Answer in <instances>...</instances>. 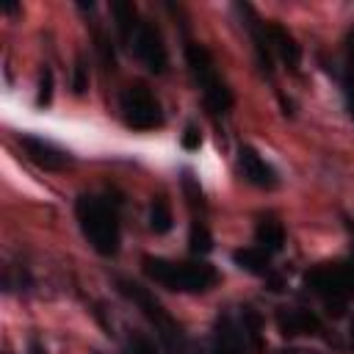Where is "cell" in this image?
Segmentation results:
<instances>
[{
	"instance_id": "6da1fadb",
	"label": "cell",
	"mask_w": 354,
	"mask_h": 354,
	"mask_svg": "<svg viewBox=\"0 0 354 354\" xmlns=\"http://www.w3.org/2000/svg\"><path fill=\"white\" fill-rule=\"evenodd\" d=\"M77 224L94 252L111 257L119 252V210L108 196L83 194L75 202Z\"/></svg>"
},
{
	"instance_id": "7a4b0ae2",
	"label": "cell",
	"mask_w": 354,
	"mask_h": 354,
	"mask_svg": "<svg viewBox=\"0 0 354 354\" xmlns=\"http://www.w3.org/2000/svg\"><path fill=\"white\" fill-rule=\"evenodd\" d=\"M141 268L152 282L180 293H205L218 279L216 268L205 260H166L147 254L141 257Z\"/></svg>"
},
{
	"instance_id": "3957f363",
	"label": "cell",
	"mask_w": 354,
	"mask_h": 354,
	"mask_svg": "<svg viewBox=\"0 0 354 354\" xmlns=\"http://www.w3.org/2000/svg\"><path fill=\"white\" fill-rule=\"evenodd\" d=\"M185 61H188V69H191L196 86L202 88V97H205V105L210 108V113H227L232 108V91H230L227 80L218 75L210 50L199 41H188Z\"/></svg>"
},
{
	"instance_id": "277c9868",
	"label": "cell",
	"mask_w": 354,
	"mask_h": 354,
	"mask_svg": "<svg viewBox=\"0 0 354 354\" xmlns=\"http://www.w3.org/2000/svg\"><path fill=\"white\" fill-rule=\"evenodd\" d=\"M116 285H119V293L127 296L133 304H138L141 313L152 321V326L158 329V337L163 340L166 351H169V354H183V351H185V332H183V326L160 307V301H158L147 288H141V285L133 282V279H116Z\"/></svg>"
},
{
	"instance_id": "5b68a950",
	"label": "cell",
	"mask_w": 354,
	"mask_h": 354,
	"mask_svg": "<svg viewBox=\"0 0 354 354\" xmlns=\"http://www.w3.org/2000/svg\"><path fill=\"white\" fill-rule=\"evenodd\" d=\"M304 285L326 301L346 304L354 299V260H335L315 266L304 274Z\"/></svg>"
},
{
	"instance_id": "8992f818",
	"label": "cell",
	"mask_w": 354,
	"mask_h": 354,
	"mask_svg": "<svg viewBox=\"0 0 354 354\" xmlns=\"http://www.w3.org/2000/svg\"><path fill=\"white\" fill-rule=\"evenodd\" d=\"M119 111L127 127L133 130H155L163 124V111L158 97L144 83H130L119 97Z\"/></svg>"
},
{
	"instance_id": "52a82bcc",
	"label": "cell",
	"mask_w": 354,
	"mask_h": 354,
	"mask_svg": "<svg viewBox=\"0 0 354 354\" xmlns=\"http://www.w3.org/2000/svg\"><path fill=\"white\" fill-rule=\"evenodd\" d=\"M133 47V53L138 55V61H144V66L155 75H163L166 66H169V53H166V44H163V36L160 30L152 25V22H141L138 30L133 33V39L127 41Z\"/></svg>"
},
{
	"instance_id": "ba28073f",
	"label": "cell",
	"mask_w": 354,
	"mask_h": 354,
	"mask_svg": "<svg viewBox=\"0 0 354 354\" xmlns=\"http://www.w3.org/2000/svg\"><path fill=\"white\" fill-rule=\"evenodd\" d=\"M19 147H22V152L28 155V160H33V163H36L39 169H44V171L66 169L69 160H72L66 149H61L58 144L41 138V136H22V138H19Z\"/></svg>"
},
{
	"instance_id": "9c48e42d",
	"label": "cell",
	"mask_w": 354,
	"mask_h": 354,
	"mask_svg": "<svg viewBox=\"0 0 354 354\" xmlns=\"http://www.w3.org/2000/svg\"><path fill=\"white\" fill-rule=\"evenodd\" d=\"M238 171L243 174L246 183L257 185V188H274L279 183L274 166L249 144H241L238 147Z\"/></svg>"
},
{
	"instance_id": "30bf717a",
	"label": "cell",
	"mask_w": 354,
	"mask_h": 354,
	"mask_svg": "<svg viewBox=\"0 0 354 354\" xmlns=\"http://www.w3.org/2000/svg\"><path fill=\"white\" fill-rule=\"evenodd\" d=\"M277 326L282 335L296 337V335H321L324 324L313 310L304 307H282L277 313Z\"/></svg>"
},
{
	"instance_id": "8fae6325",
	"label": "cell",
	"mask_w": 354,
	"mask_h": 354,
	"mask_svg": "<svg viewBox=\"0 0 354 354\" xmlns=\"http://www.w3.org/2000/svg\"><path fill=\"white\" fill-rule=\"evenodd\" d=\"M243 340L246 335L232 321V315H218L213 326V346L202 348L199 354H243Z\"/></svg>"
},
{
	"instance_id": "7c38bea8",
	"label": "cell",
	"mask_w": 354,
	"mask_h": 354,
	"mask_svg": "<svg viewBox=\"0 0 354 354\" xmlns=\"http://www.w3.org/2000/svg\"><path fill=\"white\" fill-rule=\"evenodd\" d=\"M260 30H263V39H266L271 55L277 53L290 69H296L299 61H301V50H299V44H296V39L288 33V28H282L279 22H263Z\"/></svg>"
},
{
	"instance_id": "4fadbf2b",
	"label": "cell",
	"mask_w": 354,
	"mask_h": 354,
	"mask_svg": "<svg viewBox=\"0 0 354 354\" xmlns=\"http://www.w3.org/2000/svg\"><path fill=\"white\" fill-rule=\"evenodd\" d=\"M254 238H257V246L263 252H279L282 243H285V227L274 218V216H263L254 227Z\"/></svg>"
},
{
	"instance_id": "5bb4252c",
	"label": "cell",
	"mask_w": 354,
	"mask_h": 354,
	"mask_svg": "<svg viewBox=\"0 0 354 354\" xmlns=\"http://www.w3.org/2000/svg\"><path fill=\"white\" fill-rule=\"evenodd\" d=\"M232 260L238 268L249 271V274H257V277H266L271 271V263H268V252H263L260 246H246V249H235L232 252Z\"/></svg>"
},
{
	"instance_id": "9a60e30c",
	"label": "cell",
	"mask_w": 354,
	"mask_h": 354,
	"mask_svg": "<svg viewBox=\"0 0 354 354\" xmlns=\"http://www.w3.org/2000/svg\"><path fill=\"white\" fill-rule=\"evenodd\" d=\"M111 14H113V19H116V30H119V36H122L124 41H130L133 33H136L138 25H141L136 6H133V3H113V6H111Z\"/></svg>"
},
{
	"instance_id": "2e32d148",
	"label": "cell",
	"mask_w": 354,
	"mask_h": 354,
	"mask_svg": "<svg viewBox=\"0 0 354 354\" xmlns=\"http://www.w3.org/2000/svg\"><path fill=\"white\" fill-rule=\"evenodd\" d=\"M171 207H169V202L163 199V196H158L155 202H152V207H149V230L152 232H158V235H163V232H169L171 230Z\"/></svg>"
},
{
	"instance_id": "e0dca14e",
	"label": "cell",
	"mask_w": 354,
	"mask_h": 354,
	"mask_svg": "<svg viewBox=\"0 0 354 354\" xmlns=\"http://www.w3.org/2000/svg\"><path fill=\"white\" fill-rule=\"evenodd\" d=\"M188 243H191V252H196V254H205V252H210V246H213L210 230H207L202 221H194V224H191V235H188Z\"/></svg>"
},
{
	"instance_id": "ac0fdd59",
	"label": "cell",
	"mask_w": 354,
	"mask_h": 354,
	"mask_svg": "<svg viewBox=\"0 0 354 354\" xmlns=\"http://www.w3.org/2000/svg\"><path fill=\"white\" fill-rule=\"evenodd\" d=\"M124 354H158V346L147 335H133L124 346Z\"/></svg>"
},
{
	"instance_id": "d6986e66",
	"label": "cell",
	"mask_w": 354,
	"mask_h": 354,
	"mask_svg": "<svg viewBox=\"0 0 354 354\" xmlns=\"http://www.w3.org/2000/svg\"><path fill=\"white\" fill-rule=\"evenodd\" d=\"M53 97V72L44 69L41 72V83H39V105H47Z\"/></svg>"
},
{
	"instance_id": "ffe728a7",
	"label": "cell",
	"mask_w": 354,
	"mask_h": 354,
	"mask_svg": "<svg viewBox=\"0 0 354 354\" xmlns=\"http://www.w3.org/2000/svg\"><path fill=\"white\" fill-rule=\"evenodd\" d=\"M180 141H183V147H185V149H199V147H202V136H199V130H196L194 124H188V127L183 130Z\"/></svg>"
},
{
	"instance_id": "44dd1931",
	"label": "cell",
	"mask_w": 354,
	"mask_h": 354,
	"mask_svg": "<svg viewBox=\"0 0 354 354\" xmlns=\"http://www.w3.org/2000/svg\"><path fill=\"white\" fill-rule=\"evenodd\" d=\"M86 83H88V77H86V66L77 64V66H75V83H72L75 94H83V91H86Z\"/></svg>"
},
{
	"instance_id": "7402d4cb",
	"label": "cell",
	"mask_w": 354,
	"mask_h": 354,
	"mask_svg": "<svg viewBox=\"0 0 354 354\" xmlns=\"http://www.w3.org/2000/svg\"><path fill=\"white\" fill-rule=\"evenodd\" d=\"M346 44H348V61H351V69H354V30L348 33V41Z\"/></svg>"
},
{
	"instance_id": "603a6c76",
	"label": "cell",
	"mask_w": 354,
	"mask_h": 354,
	"mask_svg": "<svg viewBox=\"0 0 354 354\" xmlns=\"http://www.w3.org/2000/svg\"><path fill=\"white\" fill-rule=\"evenodd\" d=\"M30 354H44V351H41L39 346H33V351H30Z\"/></svg>"
}]
</instances>
